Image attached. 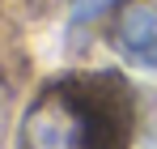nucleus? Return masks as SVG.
<instances>
[{"label": "nucleus", "mask_w": 157, "mask_h": 149, "mask_svg": "<svg viewBox=\"0 0 157 149\" xmlns=\"http://www.w3.org/2000/svg\"><path fill=\"white\" fill-rule=\"evenodd\" d=\"M106 81H64L38 94L26 111V149H123L128 111L119 94H102Z\"/></svg>", "instance_id": "nucleus-1"}, {"label": "nucleus", "mask_w": 157, "mask_h": 149, "mask_svg": "<svg viewBox=\"0 0 157 149\" xmlns=\"http://www.w3.org/2000/svg\"><path fill=\"white\" fill-rule=\"evenodd\" d=\"M119 55H128L144 68H157V13L144 9V4H128L119 13V22L110 30Z\"/></svg>", "instance_id": "nucleus-2"}, {"label": "nucleus", "mask_w": 157, "mask_h": 149, "mask_svg": "<svg viewBox=\"0 0 157 149\" xmlns=\"http://www.w3.org/2000/svg\"><path fill=\"white\" fill-rule=\"evenodd\" d=\"M9 111H13V102H9V90H4V81H0V136H4V128H9Z\"/></svg>", "instance_id": "nucleus-3"}]
</instances>
